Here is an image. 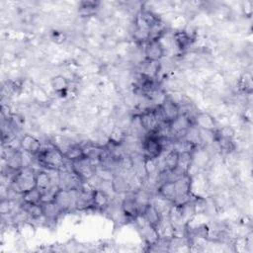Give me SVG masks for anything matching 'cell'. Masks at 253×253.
Returning <instances> with one entry per match:
<instances>
[{"mask_svg":"<svg viewBox=\"0 0 253 253\" xmlns=\"http://www.w3.org/2000/svg\"><path fill=\"white\" fill-rule=\"evenodd\" d=\"M53 180L51 175L48 173V170L42 169L36 172V187L42 192L46 191L53 187Z\"/></svg>","mask_w":253,"mask_h":253,"instance_id":"4fadbf2b","label":"cell"},{"mask_svg":"<svg viewBox=\"0 0 253 253\" xmlns=\"http://www.w3.org/2000/svg\"><path fill=\"white\" fill-rule=\"evenodd\" d=\"M171 40H172L175 47L181 52L187 51L192 46V44L194 43V41H195L194 37L189 32H187L185 29L174 31Z\"/></svg>","mask_w":253,"mask_h":253,"instance_id":"8992f818","label":"cell"},{"mask_svg":"<svg viewBox=\"0 0 253 253\" xmlns=\"http://www.w3.org/2000/svg\"><path fill=\"white\" fill-rule=\"evenodd\" d=\"M36 172L33 167H24L20 171L13 174L10 180L9 190L17 195L36 187Z\"/></svg>","mask_w":253,"mask_h":253,"instance_id":"7a4b0ae2","label":"cell"},{"mask_svg":"<svg viewBox=\"0 0 253 253\" xmlns=\"http://www.w3.org/2000/svg\"><path fill=\"white\" fill-rule=\"evenodd\" d=\"M110 197L104 190L95 188L92 196V208L96 210H105L110 206Z\"/></svg>","mask_w":253,"mask_h":253,"instance_id":"7c38bea8","label":"cell"},{"mask_svg":"<svg viewBox=\"0 0 253 253\" xmlns=\"http://www.w3.org/2000/svg\"><path fill=\"white\" fill-rule=\"evenodd\" d=\"M179 155H180V154H179L178 151L172 149V150L167 151V152L164 154L162 160H160V159L158 158V160H159V161L161 162V164L163 165L164 172H165V171H168V172L174 171V170L177 168V166H178V161H179Z\"/></svg>","mask_w":253,"mask_h":253,"instance_id":"2e32d148","label":"cell"},{"mask_svg":"<svg viewBox=\"0 0 253 253\" xmlns=\"http://www.w3.org/2000/svg\"><path fill=\"white\" fill-rule=\"evenodd\" d=\"M21 142V150L31 153L36 157L38 153L41 151L42 144L36 136L30 133H25L20 137Z\"/></svg>","mask_w":253,"mask_h":253,"instance_id":"30bf717a","label":"cell"},{"mask_svg":"<svg viewBox=\"0 0 253 253\" xmlns=\"http://www.w3.org/2000/svg\"><path fill=\"white\" fill-rule=\"evenodd\" d=\"M121 210L126 216V218L135 219L141 213L140 208L134 198V193L131 196H126L121 202Z\"/></svg>","mask_w":253,"mask_h":253,"instance_id":"52a82bcc","label":"cell"},{"mask_svg":"<svg viewBox=\"0 0 253 253\" xmlns=\"http://www.w3.org/2000/svg\"><path fill=\"white\" fill-rule=\"evenodd\" d=\"M237 87L240 92L251 94L252 92V75L249 71L243 72L237 79Z\"/></svg>","mask_w":253,"mask_h":253,"instance_id":"cb8c5ba5","label":"cell"},{"mask_svg":"<svg viewBox=\"0 0 253 253\" xmlns=\"http://www.w3.org/2000/svg\"><path fill=\"white\" fill-rule=\"evenodd\" d=\"M70 169L82 181H90L97 174V167L91 163L88 157H83L80 160L70 162Z\"/></svg>","mask_w":253,"mask_h":253,"instance_id":"3957f363","label":"cell"},{"mask_svg":"<svg viewBox=\"0 0 253 253\" xmlns=\"http://www.w3.org/2000/svg\"><path fill=\"white\" fill-rule=\"evenodd\" d=\"M142 214H143L144 218L146 219V221H147L149 224L155 226L156 228H157V226L160 224V222H161V220H162V218H163L162 215H161V214L158 212V211L152 206L151 203L146 207V209L144 210V211L142 212Z\"/></svg>","mask_w":253,"mask_h":253,"instance_id":"7402d4cb","label":"cell"},{"mask_svg":"<svg viewBox=\"0 0 253 253\" xmlns=\"http://www.w3.org/2000/svg\"><path fill=\"white\" fill-rule=\"evenodd\" d=\"M126 139V133L122 126H114L108 136V144L119 146Z\"/></svg>","mask_w":253,"mask_h":253,"instance_id":"d6986e66","label":"cell"},{"mask_svg":"<svg viewBox=\"0 0 253 253\" xmlns=\"http://www.w3.org/2000/svg\"><path fill=\"white\" fill-rule=\"evenodd\" d=\"M42 206L43 211V218L48 221H54L60 215V213L63 212L54 202L42 204Z\"/></svg>","mask_w":253,"mask_h":253,"instance_id":"ffe728a7","label":"cell"},{"mask_svg":"<svg viewBox=\"0 0 253 253\" xmlns=\"http://www.w3.org/2000/svg\"><path fill=\"white\" fill-rule=\"evenodd\" d=\"M4 160V159H3ZM5 166L7 170H9L11 173L15 174L16 172L20 171L23 168V160H22V154L21 150L17 151L15 154H13L10 158L5 160Z\"/></svg>","mask_w":253,"mask_h":253,"instance_id":"603a6c76","label":"cell"},{"mask_svg":"<svg viewBox=\"0 0 253 253\" xmlns=\"http://www.w3.org/2000/svg\"><path fill=\"white\" fill-rule=\"evenodd\" d=\"M36 157L40 166L46 170L60 171L65 167V163L67 162L63 152L52 143H50L48 147H42Z\"/></svg>","mask_w":253,"mask_h":253,"instance_id":"6da1fadb","label":"cell"},{"mask_svg":"<svg viewBox=\"0 0 253 253\" xmlns=\"http://www.w3.org/2000/svg\"><path fill=\"white\" fill-rule=\"evenodd\" d=\"M142 163H143V168H144L145 174L147 176V179H150L154 176L158 177V175H159V166H158V159L157 158L143 156Z\"/></svg>","mask_w":253,"mask_h":253,"instance_id":"ac0fdd59","label":"cell"},{"mask_svg":"<svg viewBox=\"0 0 253 253\" xmlns=\"http://www.w3.org/2000/svg\"><path fill=\"white\" fill-rule=\"evenodd\" d=\"M138 118L141 127L145 131V133H151L157 129L159 122L155 116L153 108L146 109L138 116Z\"/></svg>","mask_w":253,"mask_h":253,"instance_id":"ba28073f","label":"cell"},{"mask_svg":"<svg viewBox=\"0 0 253 253\" xmlns=\"http://www.w3.org/2000/svg\"><path fill=\"white\" fill-rule=\"evenodd\" d=\"M156 193H157V195L161 196L162 198L173 203L175 201L176 195H177L175 182L170 181V180H165V181L159 183L157 186V189H156Z\"/></svg>","mask_w":253,"mask_h":253,"instance_id":"8fae6325","label":"cell"},{"mask_svg":"<svg viewBox=\"0 0 253 253\" xmlns=\"http://www.w3.org/2000/svg\"><path fill=\"white\" fill-rule=\"evenodd\" d=\"M142 150L143 156L158 158L163 153L162 138L154 132L146 133L142 140Z\"/></svg>","mask_w":253,"mask_h":253,"instance_id":"277c9868","label":"cell"},{"mask_svg":"<svg viewBox=\"0 0 253 253\" xmlns=\"http://www.w3.org/2000/svg\"><path fill=\"white\" fill-rule=\"evenodd\" d=\"M111 187L115 194H126L130 190L129 181L125 178L123 175L115 174L112 181H111Z\"/></svg>","mask_w":253,"mask_h":253,"instance_id":"5bb4252c","label":"cell"},{"mask_svg":"<svg viewBox=\"0 0 253 253\" xmlns=\"http://www.w3.org/2000/svg\"><path fill=\"white\" fill-rule=\"evenodd\" d=\"M42 195V192L40 189H38L37 187H35L21 195L22 204H26V205L41 204Z\"/></svg>","mask_w":253,"mask_h":253,"instance_id":"44dd1931","label":"cell"},{"mask_svg":"<svg viewBox=\"0 0 253 253\" xmlns=\"http://www.w3.org/2000/svg\"><path fill=\"white\" fill-rule=\"evenodd\" d=\"M64 158L67 162H74L80 160L85 156L84 149L81 144H70L63 152Z\"/></svg>","mask_w":253,"mask_h":253,"instance_id":"e0dca14e","label":"cell"},{"mask_svg":"<svg viewBox=\"0 0 253 253\" xmlns=\"http://www.w3.org/2000/svg\"><path fill=\"white\" fill-rule=\"evenodd\" d=\"M13 211L12 200L9 198H2L0 204V212L2 215H8Z\"/></svg>","mask_w":253,"mask_h":253,"instance_id":"484cf974","label":"cell"},{"mask_svg":"<svg viewBox=\"0 0 253 253\" xmlns=\"http://www.w3.org/2000/svg\"><path fill=\"white\" fill-rule=\"evenodd\" d=\"M99 2L95 1H82L78 5V13L82 17L93 16L96 11L99 9Z\"/></svg>","mask_w":253,"mask_h":253,"instance_id":"d4e9b609","label":"cell"},{"mask_svg":"<svg viewBox=\"0 0 253 253\" xmlns=\"http://www.w3.org/2000/svg\"><path fill=\"white\" fill-rule=\"evenodd\" d=\"M69 83H70L69 80L61 74L54 75L49 80V84H50L52 91L54 93L60 94V95L66 93V91L69 88Z\"/></svg>","mask_w":253,"mask_h":253,"instance_id":"9a60e30c","label":"cell"},{"mask_svg":"<svg viewBox=\"0 0 253 253\" xmlns=\"http://www.w3.org/2000/svg\"><path fill=\"white\" fill-rule=\"evenodd\" d=\"M166 52V47L161 39H152L145 42L144 56L145 60L150 62H159Z\"/></svg>","mask_w":253,"mask_h":253,"instance_id":"5b68a950","label":"cell"},{"mask_svg":"<svg viewBox=\"0 0 253 253\" xmlns=\"http://www.w3.org/2000/svg\"><path fill=\"white\" fill-rule=\"evenodd\" d=\"M193 122L200 129L215 130L217 128L216 119L208 112H197L193 118Z\"/></svg>","mask_w":253,"mask_h":253,"instance_id":"9c48e42d","label":"cell"}]
</instances>
